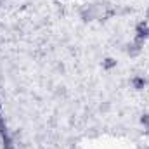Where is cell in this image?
Returning a JSON list of instances; mask_svg holds the SVG:
<instances>
[{"label":"cell","instance_id":"obj_1","mask_svg":"<svg viewBox=\"0 0 149 149\" xmlns=\"http://www.w3.org/2000/svg\"><path fill=\"white\" fill-rule=\"evenodd\" d=\"M127 49V54L130 56V57H137L141 52H142V47H144V40H141V38H135L134 42H130V43H127L125 45Z\"/></svg>","mask_w":149,"mask_h":149},{"label":"cell","instance_id":"obj_2","mask_svg":"<svg viewBox=\"0 0 149 149\" xmlns=\"http://www.w3.org/2000/svg\"><path fill=\"white\" fill-rule=\"evenodd\" d=\"M130 83H132V87H134L135 90H142V88L148 85V80H146L144 76H134V78L130 80Z\"/></svg>","mask_w":149,"mask_h":149},{"label":"cell","instance_id":"obj_3","mask_svg":"<svg viewBox=\"0 0 149 149\" xmlns=\"http://www.w3.org/2000/svg\"><path fill=\"white\" fill-rule=\"evenodd\" d=\"M113 68H116V59H113V57H106L104 61H102V70H106V71H109Z\"/></svg>","mask_w":149,"mask_h":149},{"label":"cell","instance_id":"obj_4","mask_svg":"<svg viewBox=\"0 0 149 149\" xmlns=\"http://www.w3.org/2000/svg\"><path fill=\"white\" fill-rule=\"evenodd\" d=\"M141 123H142L144 127H148V128H149V113H144V114L141 116Z\"/></svg>","mask_w":149,"mask_h":149},{"label":"cell","instance_id":"obj_5","mask_svg":"<svg viewBox=\"0 0 149 149\" xmlns=\"http://www.w3.org/2000/svg\"><path fill=\"white\" fill-rule=\"evenodd\" d=\"M146 17L149 19V7H148V10H146Z\"/></svg>","mask_w":149,"mask_h":149},{"label":"cell","instance_id":"obj_6","mask_svg":"<svg viewBox=\"0 0 149 149\" xmlns=\"http://www.w3.org/2000/svg\"><path fill=\"white\" fill-rule=\"evenodd\" d=\"M146 135H149V128H148V130H146Z\"/></svg>","mask_w":149,"mask_h":149}]
</instances>
